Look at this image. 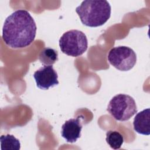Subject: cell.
I'll return each mask as SVG.
<instances>
[{
    "mask_svg": "<svg viewBox=\"0 0 150 150\" xmlns=\"http://www.w3.org/2000/svg\"><path fill=\"white\" fill-rule=\"evenodd\" d=\"M80 116L66 121L62 126L61 135L67 142L74 143L81 136L82 125Z\"/></svg>",
    "mask_w": 150,
    "mask_h": 150,
    "instance_id": "obj_7",
    "label": "cell"
},
{
    "mask_svg": "<svg viewBox=\"0 0 150 150\" xmlns=\"http://www.w3.org/2000/svg\"><path fill=\"white\" fill-rule=\"evenodd\" d=\"M36 30L35 21L30 13L25 9H18L5 19L2 38L11 48H24L34 41Z\"/></svg>",
    "mask_w": 150,
    "mask_h": 150,
    "instance_id": "obj_1",
    "label": "cell"
},
{
    "mask_svg": "<svg viewBox=\"0 0 150 150\" xmlns=\"http://www.w3.org/2000/svg\"><path fill=\"white\" fill-rule=\"evenodd\" d=\"M33 77L37 87L42 90H48L59 84L58 75L52 65H44L35 71Z\"/></svg>",
    "mask_w": 150,
    "mask_h": 150,
    "instance_id": "obj_6",
    "label": "cell"
},
{
    "mask_svg": "<svg viewBox=\"0 0 150 150\" xmlns=\"http://www.w3.org/2000/svg\"><path fill=\"white\" fill-rule=\"evenodd\" d=\"M39 60L44 65H53L58 60V52L54 49L45 47L39 53Z\"/></svg>",
    "mask_w": 150,
    "mask_h": 150,
    "instance_id": "obj_9",
    "label": "cell"
},
{
    "mask_svg": "<svg viewBox=\"0 0 150 150\" xmlns=\"http://www.w3.org/2000/svg\"><path fill=\"white\" fill-rule=\"evenodd\" d=\"M1 150H19L21 144L13 135L6 134L1 135L0 138Z\"/></svg>",
    "mask_w": 150,
    "mask_h": 150,
    "instance_id": "obj_10",
    "label": "cell"
},
{
    "mask_svg": "<svg viewBox=\"0 0 150 150\" xmlns=\"http://www.w3.org/2000/svg\"><path fill=\"white\" fill-rule=\"evenodd\" d=\"M111 6L105 0H86L76 8L81 23L90 27L104 25L110 18Z\"/></svg>",
    "mask_w": 150,
    "mask_h": 150,
    "instance_id": "obj_2",
    "label": "cell"
},
{
    "mask_svg": "<svg viewBox=\"0 0 150 150\" xmlns=\"http://www.w3.org/2000/svg\"><path fill=\"white\" fill-rule=\"evenodd\" d=\"M134 129L138 134H150V109H145L135 115L133 121Z\"/></svg>",
    "mask_w": 150,
    "mask_h": 150,
    "instance_id": "obj_8",
    "label": "cell"
},
{
    "mask_svg": "<svg viewBox=\"0 0 150 150\" xmlns=\"http://www.w3.org/2000/svg\"><path fill=\"white\" fill-rule=\"evenodd\" d=\"M59 42L61 51L72 57L81 56L88 47L86 35L82 31L76 29L70 30L64 33Z\"/></svg>",
    "mask_w": 150,
    "mask_h": 150,
    "instance_id": "obj_3",
    "label": "cell"
},
{
    "mask_svg": "<svg viewBox=\"0 0 150 150\" xmlns=\"http://www.w3.org/2000/svg\"><path fill=\"white\" fill-rule=\"evenodd\" d=\"M107 143L114 149H118L121 148L123 142V136L117 131H108L106 133Z\"/></svg>",
    "mask_w": 150,
    "mask_h": 150,
    "instance_id": "obj_11",
    "label": "cell"
},
{
    "mask_svg": "<svg viewBox=\"0 0 150 150\" xmlns=\"http://www.w3.org/2000/svg\"><path fill=\"white\" fill-rule=\"evenodd\" d=\"M109 63L120 71H128L137 62V55L130 47L120 46L112 48L107 56Z\"/></svg>",
    "mask_w": 150,
    "mask_h": 150,
    "instance_id": "obj_5",
    "label": "cell"
},
{
    "mask_svg": "<svg viewBox=\"0 0 150 150\" xmlns=\"http://www.w3.org/2000/svg\"><path fill=\"white\" fill-rule=\"evenodd\" d=\"M107 110L114 119L119 121H127L137 112L134 99L125 94L114 96L110 101Z\"/></svg>",
    "mask_w": 150,
    "mask_h": 150,
    "instance_id": "obj_4",
    "label": "cell"
}]
</instances>
